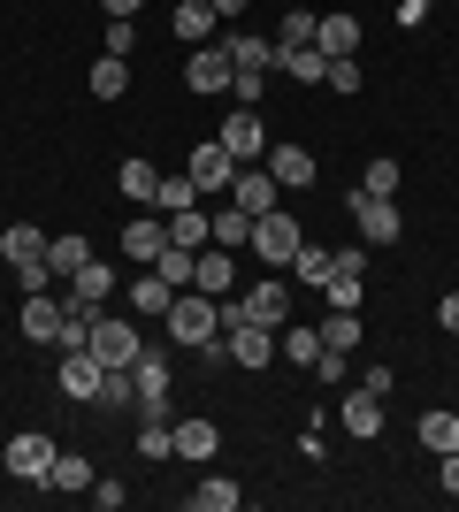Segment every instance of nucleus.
Returning a JSON list of instances; mask_svg holds the SVG:
<instances>
[{
    "instance_id": "09e8293b",
    "label": "nucleus",
    "mask_w": 459,
    "mask_h": 512,
    "mask_svg": "<svg viewBox=\"0 0 459 512\" xmlns=\"http://www.w3.org/2000/svg\"><path fill=\"white\" fill-rule=\"evenodd\" d=\"M352 383H360V390H375V398H391V383H398V375H391V367H360Z\"/></svg>"
},
{
    "instance_id": "e433bc0d",
    "label": "nucleus",
    "mask_w": 459,
    "mask_h": 512,
    "mask_svg": "<svg viewBox=\"0 0 459 512\" xmlns=\"http://www.w3.org/2000/svg\"><path fill=\"white\" fill-rule=\"evenodd\" d=\"M230 62H238V69H276V39H253V31H238V39H230Z\"/></svg>"
},
{
    "instance_id": "c03bdc74",
    "label": "nucleus",
    "mask_w": 459,
    "mask_h": 512,
    "mask_svg": "<svg viewBox=\"0 0 459 512\" xmlns=\"http://www.w3.org/2000/svg\"><path fill=\"white\" fill-rule=\"evenodd\" d=\"M16 283H23V291H54V268H46V260H23Z\"/></svg>"
},
{
    "instance_id": "a19ab883",
    "label": "nucleus",
    "mask_w": 459,
    "mask_h": 512,
    "mask_svg": "<svg viewBox=\"0 0 459 512\" xmlns=\"http://www.w3.org/2000/svg\"><path fill=\"white\" fill-rule=\"evenodd\" d=\"M100 406H138V383H131V367H108V383H100Z\"/></svg>"
},
{
    "instance_id": "39448f33",
    "label": "nucleus",
    "mask_w": 459,
    "mask_h": 512,
    "mask_svg": "<svg viewBox=\"0 0 459 512\" xmlns=\"http://www.w3.org/2000/svg\"><path fill=\"white\" fill-rule=\"evenodd\" d=\"M131 383H138V413H146V421H169V352H138L131 360Z\"/></svg>"
},
{
    "instance_id": "f8f14e48",
    "label": "nucleus",
    "mask_w": 459,
    "mask_h": 512,
    "mask_svg": "<svg viewBox=\"0 0 459 512\" xmlns=\"http://www.w3.org/2000/svg\"><path fill=\"white\" fill-rule=\"evenodd\" d=\"M222 146H230V161L245 169V161H261V153H268V123L253 115V107H238V115L222 123Z\"/></svg>"
},
{
    "instance_id": "49530a36",
    "label": "nucleus",
    "mask_w": 459,
    "mask_h": 512,
    "mask_svg": "<svg viewBox=\"0 0 459 512\" xmlns=\"http://www.w3.org/2000/svg\"><path fill=\"white\" fill-rule=\"evenodd\" d=\"M314 375H322V383H345V375H352V352H322V360H314Z\"/></svg>"
},
{
    "instance_id": "6e6552de",
    "label": "nucleus",
    "mask_w": 459,
    "mask_h": 512,
    "mask_svg": "<svg viewBox=\"0 0 459 512\" xmlns=\"http://www.w3.org/2000/svg\"><path fill=\"white\" fill-rule=\"evenodd\" d=\"M100 383H108V367L92 360V344L62 352V398H77V406H100Z\"/></svg>"
},
{
    "instance_id": "9d476101",
    "label": "nucleus",
    "mask_w": 459,
    "mask_h": 512,
    "mask_svg": "<svg viewBox=\"0 0 459 512\" xmlns=\"http://www.w3.org/2000/svg\"><path fill=\"white\" fill-rule=\"evenodd\" d=\"M261 169L276 176V192H306V184L322 176V169H314V153H306V146H291V138H284V146H268V153H261Z\"/></svg>"
},
{
    "instance_id": "412c9836",
    "label": "nucleus",
    "mask_w": 459,
    "mask_h": 512,
    "mask_svg": "<svg viewBox=\"0 0 459 512\" xmlns=\"http://www.w3.org/2000/svg\"><path fill=\"white\" fill-rule=\"evenodd\" d=\"M314 46H322L329 62H352V54H360V23L352 16H314Z\"/></svg>"
},
{
    "instance_id": "c9c22d12",
    "label": "nucleus",
    "mask_w": 459,
    "mask_h": 512,
    "mask_svg": "<svg viewBox=\"0 0 459 512\" xmlns=\"http://www.w3.org/2000/svg\"><path fill=\"white\" fill-rule=\"evenodd\" d=\"M398 184H406V176H398L391 153H375L368 169H360V192H375V199H398Z\"/></svg>"
},
{
    "instance_id": "423d86ee",
    "label": "nucleus",
    "mask_w": 459,
    "mask_h": 512,
    "mask_svg": "<svg viewBox=\"0 0 459 512\" xmlns=\"http://www.w3.org/2000/svg\"><path fill=\"white\" fill-rule=\"evenodd\" d=\"M85 344H92V360H100V367H131L138 352H146V344H138V329H131L123 314H100Z\"/></svg>"
},
{
    "instance_id": "cd10ccee",
    "label": "nucleus",
    "mask_w": 459,
    "mask_h": 512,
    "mask_svg": "<svg viewBox=\"0 0 459 512\" xmlns=\"http://www.w3.org/2000/svg\"><path fill=\"white\" fill-rule=\"evenodd\" d=\"M276 352H284L291 367H314V360H322V329H299V321H284V329H276Z\"/></svg>"
},
{
    "instance_id": "7ed1b4c3",
    "label": "nucleus",
    "mask_w": 459,
    "mask_h": 512,
    "mask_svg": "<svg viewBox=\"0 0 459 512\" xmlns=\"http://www.w3.org/2000/svg\"><path fill=\"white\" fill-rule=\"evenodd\" d=\"M299 245H306V230L291 222V207H268V214H253V253H261L268 268H276V276H284L291 260H299Z\"/></svg>"
},
{
    "instance_id": "b1692460",
    "label": "nucleus",
    "mask_w": 459,
    "mask_h": 512,
    "mask_svg": "<svg viewBox=\"0 0 459 512\" xmlns=\"http://www.w3.org/2000/svg\"><path fill=\"white\" fill-rule=\"evenodd\" d=\"M0 260H8V268L46 260V230H39V222H8V230H0Z\"/></svg>"
},
{
    "instance_id": "6ab92c4d",
    "label": "nucleus",
    "mask_w": 459,
    "mask_h": 512,
    "mask_svg": "<svg viewBox=\"0 0 459 512\" xmlns=\"http://www.w3.org/2000/svg\"><path fill=\"white\" fill-rule=\"evenodd\" d=\"M215 8H207V0H176V8H169V31H176V39H184V46H207V39H215Z\"/></svg>"
},
{
    "instance_id": "2eb2a0df",
    "label": "nucleus",
    "mask_w": 459,
    "mask_h": 512,
    "mask_svg": "<svg viewBox=\"0 0 459 512\" xmlns=\"http://www.w3.org/2000/svg\"><path fill=\"white\" fill-rule=\"evenodd\" d=\"M352 230L368 237V245H391V237H398V207H391V199H375V192H352Z\"/></svg>"
},
{
    "instance_id": "3c124183",
    "label": "nucleus",
    "mask_w": 459,
    "mask_h": 512,
    "mask_svg": "<svg viewBox=\"0 0 459 512\" xmlns=\"http://www.w3.org/2000/svg\"><path fill=\"white\" fill-rule=\"evenodd\" d=\"M429 8H437V0H398V23L414 31V23H429Z\"/></svg>"
},
{
    "instance_id": "f704fd0d",
    "label": "nucleus",
    "mask_w": 459,
    "mask_h": 512,
    "mask_svg": "<svg viewBox=\"0 0 459 512\" xmlns=\"http://www.w3.org/2000/svg\"><path fill=\"white\" fill-rule=\"evenodd\" d=\"M192 245H161V260H153V276H161V283H176V291H192Z\"/></svg>"
},
{
    "instance_id": "f3484780",
    "label": "nucleus",
    "mask_w": 459,
    "mask_h": 512,
    "mask_svg": "<svg viewBox=\"0 0 459 512\" xmlns=\"http://www.w3.org/2000/svg\"><path fill=\"white\" fill-rule=\"evenodd\" d=\"M161 245H169V222H161L153 207H138V222L123 230V253H131L138 268H153V260H161Z\"/></svg>"
},
{
    "instance_id": "603ef678",
    "label": "nucleus",
    "mask_w": 459,
    "mask_h": 512,
    "mask_svg": "<svg viewBox=\"0 0 459 512\" xmlns=\"http://www.w3.org/2000/svg\"><path fill=\"white\" fill-rule=\"evenodd\" d=\"M437 329H452V337H459V291H444V299H437Z\"/></svg>"
},
{
    "instance_id": "ea45409f",
    "label": "nucleus",
    "mask_w": 459,
    "mask_h": 512,
    "mask_svg": "<svg viewBox=\"0 0 459 512\" xmlns=\"http://www.w3.org/2000/svg\"><path fill=\"white\" fill-rule=\"evenodd\" d=\"M291 46H314V16H306V8H291L284 31H276V54H291Z\"/></svg>"
},
{
    "instance_id": "5fc2aeb1",
    "label": "nucleus",
    "mask_w": 459,
    "mask_h": 512,
    "mask_svg": "<svg viewBox=\"0 0 459 512\" xmlns=\"http://www.w3.org/2000/svg\"><path fill=\"white\" fill-rule=\"evenodd\" d=\"M100 8H108V16H138V8H146V0H100Z\"/></svg>"
},
{
    "instance_id": "c85d7f7f",
    "label": "nucleus",
    "mask_w": 459,
    "mask_h": 512,
    "mask_svg": "<svg viewBox=\"0 0 459 512\" xmlns=\"http://www.w3.org/2000/svg\"><path fill=\"white\" fill-rule=\"evenodd\" d=\"M215 451H222L215 421H176V459H215Z\"/></svg>"
},
{
    "instance_id": "79ce46f5",
    "label": "nucleus",
    "mask_w": 459,
    "mask_h": 512,
    "mask_svg": "<svg viewBox=\"0 0 459 512\" xmlns=\"http://www.w3.org/2000/svg\"><path fill=\"white\" fill-rule=\"evenodd\" d=\"M131 46H138V16H108V54L131 62Z\"/></svg>"
},
{
    "instance_id": "4468645a",
    "label": "nucleus",
    "mask_w": 459,
    "mask_h": 512,
    "mask_svg": "<svg viewBox=\"0 0 459 512\" xmlns=\"http://www.w3.org/2000/svg\"><path fill=\"white\" fill-rule=\"evenodd\" d=\"M337 421L352 428V444H375V436H383V398L352 383V390H345V406H337Z\"/></svg>"
},
{
    "instance_id": "58836bf2",
    "label": "nucleus",
    "mask_w": 459,
    "mask_h": 512,
    "mask_svg": "<svg viewBox=\"0 0 459 512\" xmlns=\"http://www.w3.org/2000/svg\"><path fill=\"white\" fill-rule=\"evenodd\" d=\"M176 207H199V184H192V176H161V207H153V214H176Z\"/></svg>"
},
{
    "instance_id": "864d4df0",
    "label": "nucleus",
    "mask_w": 459,
    "mask_h": 512,
    "mask_svg": "<svg viewBox=\"0 0 459 512\" xmlns=\"http://www.w3.org/2000/svg\"><path fill=\"white\" fill-rule=\"evenodd\" d=\"M207 8H215V16H245V8H253V0H207Z\"/></svg>"
},
{
    "instance_id": "4be33fe9",
    "label": "nucleus",
    "mask_w": 459,
    "mask_h": 512,
    "mask_svg": "<svg viewBox=\"0 0 459 512\" xmlns=\"http://www.w3.org/2000/svg\"><path fill=\"white\" fill-rule=\"evenodd\" d=\"M414 436H421V451H437V459H444V451H459V413L452 406H429L414 421Z\"/></svg>"
},
{
    "instance_id": "f257e3e1",
    "label": "nucleus",
    "mask_w": 459,
    "mask_h": 512,
    "mask_svg": "<svg viewBox=\"0 0 459 512\" xmlns=\"http://www.w3.org/2000/svg\"><path fill=\"white\" fill-rule=\"evenodd\" d=\"M215 337H222V299H207V291H176V299H169V344L207 352Z\"/></svg>"
},
{
    "instance_id": "c756f323",
    "label": "nucleus",
    "mask_w": 459,
    "mask_h": 512,
    "mask_svg": "<svg viewBox=\"0 0 459 512\" xmlns=\"http://www.w3.org/2000/svg\"><path fill=\"white\" fill-rule=\"evenodd\" d=\"M184 505H192V512H238V505H245V490H238V482H222V474H207V482H199Z\"/></svg>"
},
{
    "instance_id": "1a4fd4ad",
    "label": "nucleus",
    "mask_w": 459,
    "mask_h": 512,
    "mask_svg": "<svg viewBox=\"0 0 459 512\" xmlns=\"http://www.w3.org/2000/svg\"><path fill=\"white\" fill-rule=\"evenodd\" d=\"M222 199H230V207H245V214H268V207H284V192H276V176H268L261 161H245V169L230 176V192H222Z\"/></svg>"
},
{
    "instance_id": "0eeeda50",
    "label": "nucleus",
    "mask_w": 459,
    "mask_h": 512,
    "mask_svg": "<svg viewBox=\"0 0 459 512\" xmlns=\"http://www.w3.org/2000/svg\"><path fill=\"white\" fill-rule=\"evenodd\" d=\"M230 77H238V62H230V46H192V62H184V85L207 100V92H230Z\"/></svg>"
},
{
    "instance_id": "4c0bfd02",
    "label": "nucleus",
    "mask_w": 459,
    "mask_h": 512,
    "mask_svg": "<svg viewBox=\"0 0 459 512\" xmlns=\"http://www.w3.org/2000/svg\"><path fill=\"white\" fill-rule=\"evenodd\" d=\"M138 459H153V467L176 459V428L169 421H146V428H138Z\"/></svg>"
},
{
    "instance_id": "bb28decb",
    "label": "nucleus",
    "mask_w": 459,
    "mask_h": 512,
    "mask_svg": "<svg viewBox=\"0 0 459 512\" xmlns=\"http://www.w3.org/2000/svg\"><path fill=\"white\" fill-rule=\"evenodd\" d=\"M276 69H284L291 85H322V77H329V54H322V46H291V54H276Z\"/></svg>"
},
{
    "instance_id": "ddd939ff",
    "label": "nucleus",
    "mask_w": 459,
    "mask_h": 512,
    "mask_svg": "<svg viewBox=\"0 0 459 512\" xmlns=\"http://www.w3.org/2000/svg\"><path fill=\"white\" fill-rule=\"evenodd\" d=\"M199 184V192H230V176H238V161H230V146L222 138H207V146H192V169H184Z\"/></svg>"
},
{
    "instance_id": "de8ad7c7",
    "label": "nucleus",
    "mask_w": 459,
    "mask_h": 512,
    "mask_svg": "<svg viewBox=\"0 0 459 512\" xmlns=\"http://www.w3.org/2000/svg\"><path fill=\"white\" fill-rule=\"evenodd\" d=\"M85 497H92V505H100V512H123V497H131V490H123V482H92Z\"/></svg>"
},
{
    "instance_id": "aec40b11",
    "label": "nucleus",
    "mask_w": 459,
    "mask_h": 512,
    "mask_svg": "<svg viewBox=\"0 0 459 512\" xmlns=\"http://www.w3.org/2000/svg\"><path fill=\"white\" fill-rule=\"evenodd\" d=\"M207 245H222V253H238V245H253V214L222 199V207L207 214Z\"/></svg>"
},
{
    "instance_id": "473e14b6",
    "label": "nucleus",
    "mask_w": 459,
    "mask_h": 512,
    "mask_svg": "<svg viewBox=\"0 0 459 512\" xmlns=\"http://www.w3.org/2000/svg\"><path fill=\"white\" fill-rule=\"evenodd\" d=\"M161 222H169V245H207V207H176V214H161Z\"/></svg>"
},
{
    "instance_id": "2f4dec72",
    "label": "nucleus",
    "mask_w": 459,
    "mask_h": 512,
    "mask_svg": "<svg viewBox=\"0 0 459 512\" xmlns=\"http://www.w3.org/2000/svg\"><path fill=\"white\" fill-rule=\"evenodd\" d=\"M291 276H299L306 291H322V283L337 276V253H322V245H299V260H291Z\"/></svg>"
},
{
    "instance_id": "9b49d317",
    "label": "nucleus",
    "mask_w": 459,
    "mask_h": 512,
    "mask_svg": "<svg viewBox=\"0 0 459 512\" xmlns=\"http://www.w3.org/2000/svg\"><path fill=\"white\" fill-rule=\"evenodd\" d=\"M222 352H230L238 367H268V360H276V329H261V321H230V329H222Z\"/></svg>"
},
{
    "instance_id": "72a5a7b5",
    "label": "nucleus",
    "mask_w": 459,
    "mask_h": 512,
    "mask_svg": "<svg viewBox=\"0 0 459 512\" xmlns=\"http://www.w3.org/2000/svg\"><path fill=\"white\" fill-rule=\"evenodd\" d=\"M169 299H176V283H161L153 268L131 283V306H138V314H161V321H169Z\"/></svg>"
},
{
    "instance_id": "a878e982",
    "label": "nucleus",
    "mask_w": 459,
    "mask_h": 512,
    "mask_svg": "<svg viewBox=\"0 0 459 512\" xmlns=\"http://www.w3.org/2000/svg\"><path fill=\"white\" fill-rule=\"evenodd\" d=\"M85 85H92V100H123V92H131V62H123V54H100V62L85 69Z\"/></svg>"
},
{
    "instance_id": "8fccbe9b",
    "label": "nucleus",
    "mask_w": 459,
    "mask_h": 512,
    "mask_svg": "<svg viewBox=\"0 0 459 512\" xmlns=\"http://www.w3.org/2000/svg\"><path fill=\"white\" fill-rule=\"evenodd\" d=\"M437 490L459 497V451H444V459H437Z\"/></svg>"
},
{
    "instance_id": "7c9ffc66",
    "label": "nucleus",
    "mask_w": 459,
    "mask_h": 512,
    "mask_svg": "<svg viewBox=\"0 0 459 512\" xmlns=\"http://www.w3.org/2000/svg\"><path fill=\"white\" fill-rule=\"evenodd\" d=\"M85 260H92V237H46V268L54 276H77Z\"/></svg>"
},
{
    "instance_id": "20e7f679",
    "label": "nucleus",
    "mask_w": 459,
    "mask_h": 512,
    "mask_svg": "<svg viewBox=\"0 0 459 512\" xmlns=\"http://www.w3.org/2000/svg\"><path fill=\"white\" fill-rule=\"evenodd\" d=\"M0 467L16 474V482H46V467H54V436H46V428H16L8 451H0Z\"/></svg>"
},
{
    "instance_id": "37998d69",
    "label": "nucleus",
    "mask_w": 459,
    "mask_h": 512,
    "mask_svg": "<svg viewBox=\"0 0 459 512\" xmlns=\"http://www.w3.org/2000/svg\"><path fill=\"white\" fill-rule=\"evenodd\" d=\"M322 85H329V92H345V100H352V92H360V62H329V77H322Z\"/></svg>"
},
{
    "instance_id": "a18cd8bd",
    "label": "nucleus",
    "mask_w": 459,
    "mask_h": 512,
    "mask_svg": "<svg viewBox=\"0 0 459 512\" xmlns=\"http://www.w3.org/2000/svg\"><path fill=\"white\" fill-rule=\"evenodd\" d=\"M261 85H268V69H238V77H230V92H238V100H245V107L261 100Z\"/></svg>"
},
{
    "instance_id": "dca6fc26",
    "label": "nucleus",
    "mask_w": 459,
    "mask_h": 512,
    "mask_svg": "<svg viewBox=\"0 0 459 512\" xmlns=\"http://www.w3.org/2000/svg\"><path fill=\"white\" fill-rule=\"evenodd\" d=\"M115 192L131 199V207H161V169H153L146 153H131V161L115 169Z\"/></svg>"
},
{
    "instance_id": "393cba45",
    "label": "nucleus",
    "mask_w": 459,
    "mask_h": 512,
    "mask_svg": "<svg viewBox=\"0 0 459 512\" xmlns=\"http://www.w3.org/2000/svg\"><path fill=\"white\" fill-rule=\"evenodd\" d=\"M92 482H100V474H92L85 451H54V467H46V490H77V497H85Z\"/></svg>"
},
{
    "instance_id": "a211bd4d",
    "label": "nucleus",
    "mask_w": 459,
    "mask_h": 512,
    "mask_svg": "<svg viewBox=\"0 0 459 512\" xmlns=\"http://www.w3.org/2000/svg\"><path fill=\"white\" fill-rule=\"evenodd\" d=\"M62 314H69V306L54 299V291H31V299H23V337L54 344V337H62Z\"/></svg>"
},
{
    "instance_id": "f03ea898",
    "label": "nucleus",
    "mask_w": 459,
    "mask_h": 512,
    "mask_svg": "<svg viewBox=\"0 0 459 512\" xmlns=\"http://www.w3.org/2000/svg\"><path fill=\"white\" fill-rule=\"evenodd\" d=\"M230 321H261V329H284V321H291V283H284V276H261L253 291H245V299H222V329H230Z\"/></svg>"
},
{
    "instance_id": "5701e85b",
    "label": "nucleus",
    "mask_w": 459,
    "mask_h": 512,
    "mask_svg": "<svg viewBox=\"0 0 459 512\" xmlns=\"http://www.w3.org/2000/svg\"><path fill=\"white\" fill-rule=\"evenodd\" d=\"M192 291H207V299H230V253H222V245H199V260H192Z\"/></svg>"
}]
</instances>
